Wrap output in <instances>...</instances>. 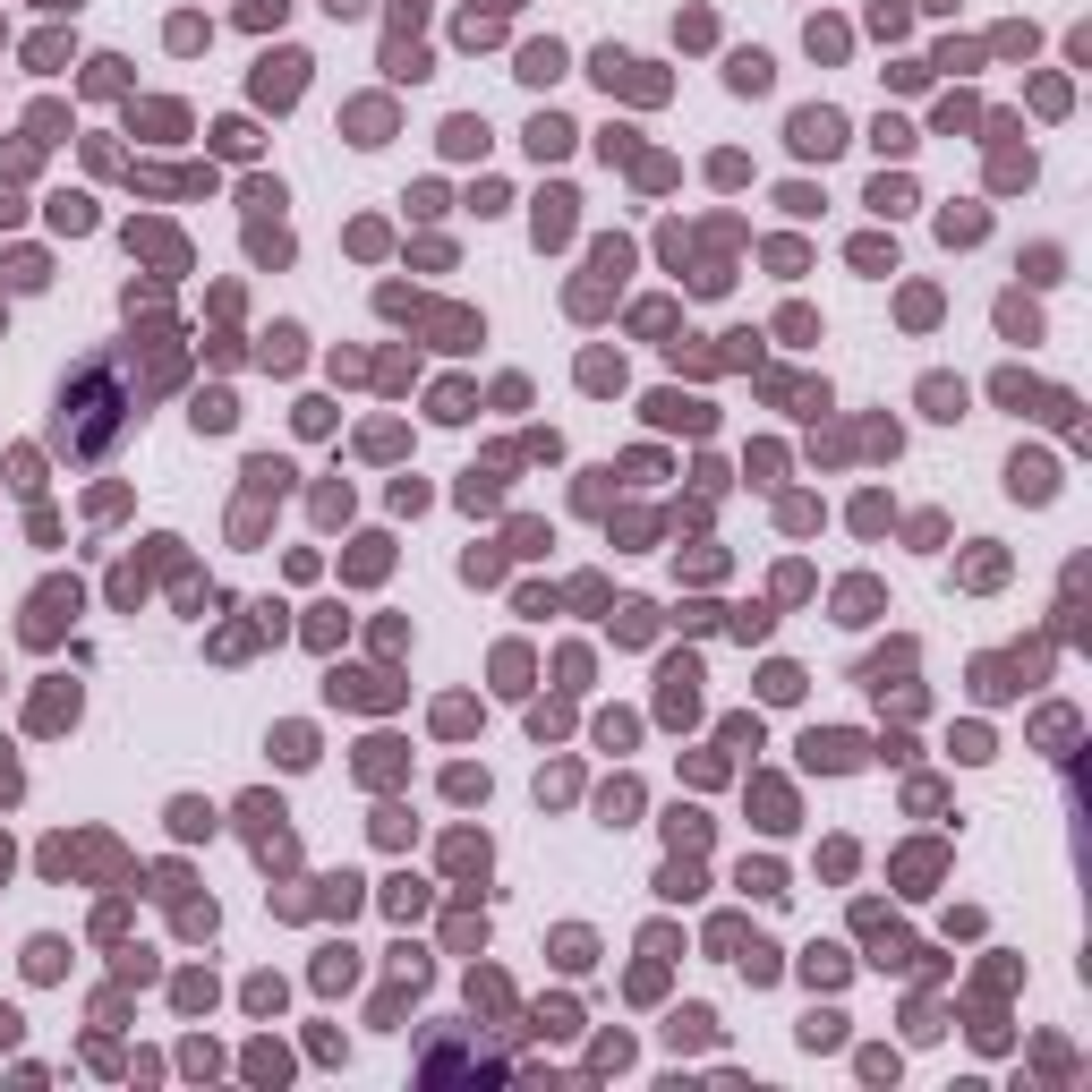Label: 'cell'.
I'll return each mask as SVG.
<instances>
[{
    "mask_svg": "<svg viewBox=\"0 0 1092 1092\" xmlns=\"http://www.w3.org/2000/svg\"><path fill=\"white\" fill-rule=\"evenodd\" d=\"M793 146L802 154H836L845 146V120H836V111H802V120H793Z\"/></svg>",
    "mask_w": 1092,
    "mask_h": 1092,
    "instance_id": "cell-1",
    "label": "cell"
},
{
    "mask_svg": "<svg viewBox=\"0 0 1092 1092\" xmlns=\"http://www.w3.org/2000/svg\"><path fill=\"white\" fill-rule=\"evenodd\" d=\"M300 52H282V61H265V77H257V94H265V103H291V94H300Z\"/></svg>",
    "mask_w": 1092,
    "mask_h": 1092,
    "instance_id": "cell-2",
    "label": "cell"
},
{
    "mask_svg": "<svg viewBox=\"0 0 1092 1092\" xmlns=\"http://www.w3.org/2000/svg\"><path fill=\"white\" fill-rule=\"evenodd\" d=\"M563 231H572V196H546L538 205V239H563Z\"/></svg>",
    "mask_w": 1092,
    "mask_h": 1092,
    "instance_id": "cell-3",
    "label": "cell"
},
{
    "mask_svg": "<svg viewBox=\"0 0 1092 1092\" xmlns=\"http://www.w3.org/2000/svg\"><path fill=\"white\" fill-rule=\"evenodd\" d=\"M1007 487L1016 495H1049V461H1025V452H1016V478H1007Z\"/></svg>",
    "mask_w": 1092,
    "mask_h": 1092,
    "instance_id": "cell-4",
    "label": "cell"
},
{
    "mask_svg": "<svg viewBox=\"0 0 1092 1092\" xmlns=\"http://www.w3.org/2000/svg\"><path fill=\"white\" fill-rule=\"evenodd\" d=\"M555 68H563L555 44H530V52H521V77H555Z\"/></svg>",
    "mask_w": 1092,
    "mask_h": 1092,
    "instance_id": "cell-5",
    "label": "cell"
},
{
    "mask_svg": "<svg viewBox=\"0 0 1092 1092\" xmlns=\"http://www.w3.org/2000/svg\"><path fill=\"white\" fill-rule=\"evenodd\" d=\"M734 86L760 94V86H769V61H760V52H743V61H734Z\"/></svg>",
    "mask_w": 1092,
    "mask_h": 1092,
    "instance_id": "cell-6",
    "label": "cell"
},
{
    "mask_svg": "<svg viewBox=\"0 0 1092 1092\" xmlns=\"http://www.w3.org/2000/svg\"><path fill=\"white\" fill-rule=\"evenodd\" d=\"M530 146H538V154H563V146H572V129H563V120H538Z\"/></svg>",
    "mask_w": 1092,
    "mask_h": 1092,
    "instance_id": "cell-7",
    "label": "cell"
},
{
    "mask_svg": "<svg viewBox=\"0 0 1092 1092\" xmlns=\"http://www.w3.org/2000/svg\"><path fill=\"white\" fill-rule=\"evenodd\" d=\"M871 205H879V214H905L913 196H905V180H879V188H871Z\"/></svg>",
    "mask_w": 1092,
    "mask_h": 1092,
    "instance_id": "cell-8",
    "label": "cell"
}]
</instances>
